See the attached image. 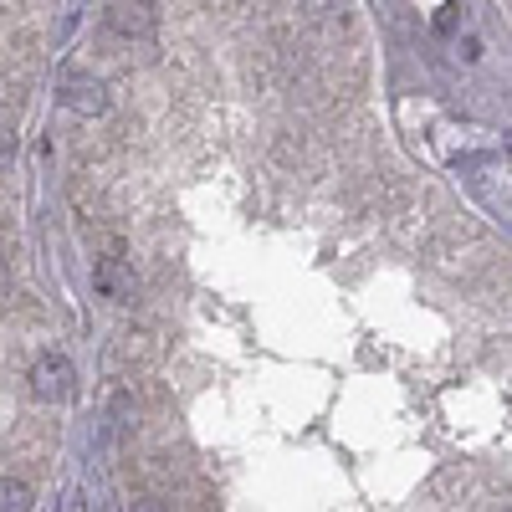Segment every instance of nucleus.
Listing matches in <instances>:
<instances>
[{"label":"nucleus","instance_id":"f257e3e1","mask_svg":"<svg viewBox=\"0 0 512 512\" xmlns=\"http://www.w3.org/2000/svg\"><path fill=\"white\" fill-rule=\"evenodd\" d=\"M31 487L21 477H0V512H31Z\"/></svg>","mask_w":512,"mask_h":512}]
</instances>
